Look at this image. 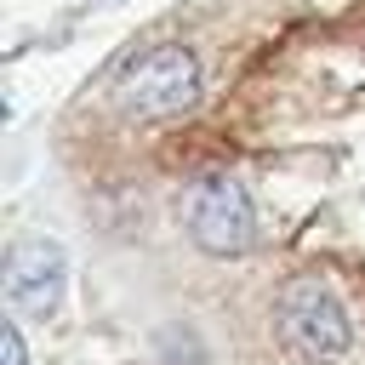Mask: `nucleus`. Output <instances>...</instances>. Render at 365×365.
<instances>
[{
    "mask_svg": "<svg viewBox=\"0 0 365 365\" xmlns=\"http://www.w3.org/2000/svg\"><path fill=\"white\" fill-rule=\"evenodd\" d=\"M205 91L200 57L177 40L137 51L120 74H114V108L131 120H182Z\"/></svg>",
    "mask_w": 365,
    "mask_h": 365,
    "instance_id": "nucleus-1",
    "label": "nucleus"
},
{
    "mask_svg": "<svg viewBox=\"0 0 365 365\" xmlns=\"http://www.w3.org/2000/svg\"><path fill=\"white\" fill-rule=\"evenodd\" d=\"M274 331H279V342H285L297 359H314V365L342 359L348 342H354V325H348L342 297H336L325 279H308V274L279 291V302H274Z\"/></svg>",
    "mask_w": 365,
    "mask_h": 365,
    "instance_id": "nucleus-2",
    "label": "nucleus"
},
{
    "mask_svg": "<svg viewBox=\"0 0 365 365\" xmlns=\"http://www.w3.org/2000/svg\"><path fill=\"white\" fill-rule=\"evenodd\" d=\"M0 354H6V365H29V348H23V331H17V314L0 319Z\"/></svg>",
    "mask_w": 365,
    "mask_h": 365,
    "instance_id": "nucleus-5",
    "label": "nucleus"
},
{
    "mask_svg": "<svg viewBox=\"0 0 365 365\" xmlns=\"http://www.w3.org/2000/svg\"><path fill=\"white\" fill-rule=\"evenodd\" d=\"M63 291H68V257H63L57 240L11 245V257H6V302H11V314H40L46 319V314H57Z\"/></svg>",
    "mask_w": 365,
    "mask_h": 365,
    "instance_id": "nucleus-4",
    "label": "nucleus"
},
{
    "mask_svg": "<svg viewBox=\"0 0 365 365\" xmlns=\"http://www.w3.org/2000/svg\"><path fill=\"white\" fill-rule=\"evenodd\" d=\"M182 222H188V240L205 257H245L257 245V205H251L245 182L228 177V171H211L188 188Z\"/></svg>",
    "mask_w": 365,
    "mask_h": 365,
    "instance_id": "nucleus-3",
    "label": "nucleus"
}]
</instances>
